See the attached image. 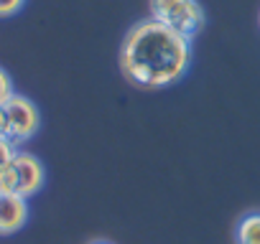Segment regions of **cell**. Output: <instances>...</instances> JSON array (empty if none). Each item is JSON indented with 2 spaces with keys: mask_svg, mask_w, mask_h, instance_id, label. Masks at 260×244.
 I'll return each instance as SVG.
<instances>
[{
  "mask_svg": "<svg viewBox=\"0 0 260 244\" xmlns=\"http://www.w3.org/2000/svg\"><path fill=\"white\" fill-rule=\"evenodd\" d=\"M16 94V89H13V82H11V74L0 66V104H6L11 97Z\"/></svg>",
  "mask_w": 260,
  "mask_h": 244,
  "instance_id": "ba28073f",
  "label": "cell"
},
{
  "mask_svg": "<svg viewBox=\"0 0 260 244\" xmlns=\"http://www.w3.org/2000/svg\"><path fill=\"white\" fill-rule=\"evenodd\" d=\"M26 6V0H0V18H11Z\"/></svg>",
  "mask_w": 260,
  "mask_h": 244,
  "instance_id": "9c48e42d",
  "label": "cell"
},
{
  "mask_svg": "<svg viewBox=\"0 0 260 244\" xmlns=\"http://www.w3.org/2000/svg\"><path fill=\"white\" fill-rule=\"evenodd\" d=\"M6 119H8V140L13 145H21V143H28L36 133H39V125H41V112L39 107L23 97V94H13L6 104Z\"/></svg>",
  "mask_w": 260,
  "mask_h": 244,
  "instance_id": "3957f363",
  "label": "cell"
},
{
  "mask_svg": "<svg viewBox=\"0 0 260 244\" xmlns=\"http://www.w3.org/2000/svg\"><path fill=\"white\" fill-rule=\"evenodd\" d=\"M16 153H18V145H13L8 138H0V171H6L13 163Z\"/></svg>",
  "mask_w": 260,
  "mask_h": 244,
  "instance_id": "52a82bcc",
  "label": "cell"
},
{
  "mask_svg": "<svg viewBox=\"0 0 260 244\" xmlns=\"http://www.w3.org/2000/svg\"><path fill=\"white\" fill-rule=\"evenodd\" d=\"M0 138H8V119H6L3 104H0Z\"/></svg>",
  "mask_w": 260,
  "mask_h": 244,
  "instance_id": "30bf717a",
  "label": "cell"
},
{
  "mask_svg": "<svg viewBox=\"0 0 260 244\" xmlns=\"http://www.w3.org/2000/svg\"><path fill=\"white\" fill-rule=\"evenodd\" d=\"M28 221V198L11 193V196H0V236L16 234L23 229Z\"/></svg>",
  "mask_w": 260,
  "mask_h": 244,
  "instance_id": "5b68a950",
  "label": "cell"
},
{
  "mask_svg": "<svg viewBox=\"0 0 260 244\" xmlns=\"http://www.w3.org/2000/svg\"><path fill=\"white\" fill-rule=\"evenodd\" d=\"M237 244H260V211L245 214L235 231Z\"/></svg>",
  "mask_w": 260,
  "mask_h": 244,
  "instance_id": "8992f818",
  "label": "cell"
},
{
  "mask_svg": "<svg viewBox=\"0 0 260 244\" xmlns=\"http://www.w3.org/2000/svg\"><path fill=\"white\" fill-rule=\"evenodd\" d=\"M151 18L174 28L176 33L194 38L204 28V8L199 0H148Z\"/></svg>",
  "mask_w": 260,
  "mask_h": 244,
  "instance_id": "7a4b0ae2",
  "label": "cell"
},
{
  "mask_svg": "<svg viewBox=\"0 0 260 244\" xmlns=\"http://www.w3.org/2000/svg\"><path fill=\"white\" fill-rule=\"evenodd\" d=\"M92 244H110V241H92Z\"/></svg>",
  "mask_w": 260,
  "mask_h": 244,
  "instance_id": "8fae6325",
  "label": "cell"
},
{
  "mask_svg": "<svg viewBox=\"0 0 260 244\" xmlns=\"http://www.w3.org/2000/svg\"><path fill=\"white\" fill-rule=\"evenodd\" d=\"M13 171H16L18 196L31 198V196H36V193L44 188L46 171H44V163H41L34 153L18 150V153H16V158H13Z\"/></svg>",
  "mask_w": 260,
  "mask_h": 244,
  "instance_id": "277c9868",
  "label": "cell"
},
{
  "mask_svg": "<svg viewBox=\"0 0 260 244\" xmlns=\"http://www.w3.org/2000/svg\"><path fill=\"white\" fill-rule=\"evenodd\" d=\"M117 64L125 82L133 87L148 92L166 89L189 71L191 38L153 18L138 21L122 38Z\"/></svg>",
  "mask_w": 260,
  "mask_h": 244,
  "instance_id": "6da1fadb",
  "label": "cell"
}]
</instances>
